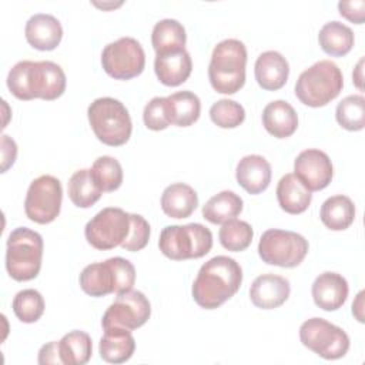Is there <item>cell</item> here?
<instances>
[{
	"label": "cell",
	"instance_id": "cell-36",
	"mask_svg": "<svg viewBox=\"0 0 365 365\" xmlns=\"http://www.w3.org/2000/svg\"><path fill=\"white\" fill-rule=\"evenodd\" d=\"M44 298L33 288L19 291L13 298V312L14 315L26 324H33L40 319L44 312Z\"/></svg>",
	"mask_w": 365,
	"mask_h": 365
},
{
	"label": "cell",
	"instance_id": "cell-24",
	"mask_svg": "<svg viewBox=\"0 0 365 365\" xmlns=\"http://www.w3.org/2000/svg\"><path fill=\"white\" fill-rule=\"evenodd\" d=\"M198 205L195 190L185 182H174L161 194V208L170 218H187Z\"/></svg>",
	"mask_w": 365,
	"mask_h": 365
},
{
	"label": "cell",
	"instance_id": "cell-28",
	"mask_svg": "<svg viewBox=\"0 0 365 365\" xmlns=\"http://www.w3.org/2000/svg\"><path fill=\"white\" fill-rule=\"evenodd\" d=\"M318 41L327 54L332 57H342L351 51L355 38L352 30L346 24L334 20L321 27Z\"/></svg>",
	"mask_w": 365,
	"mask_h": 365
},
{
	"label": "cell",
	"instance_id": "cell-27",
	"mask_svg": "<svg viewBox=\"0 0 365 365\" xmlns=\"http://www.w3.org/2000/svg\"><path fill=\"white\" fill-rule=\"evenodd\" d=\"M244 201L234 191L224 190L212 195L202 207V217L211 224H224L242 211Z\"/></svg>",
	"mask_w": 365,
	"mask_h": 365
},
{
	"label": "cell",
	"instance_id": "cell-23",
	"mask_svg": "<svg viewBox=\"0 0 365 365\" xmlns=\"http://www.w3.org/2000/svg\"><path fill=\"white\" fill-rule=\"evenodd\" d=\"M262 125L271 135L287 138L297 131V111L285 100L271 101L262 110Z\"/></svg>",
	"mask_w": 365,
	"mask_h": 365
},
{
	"label": "cell",
	"instance_id": "cell-2",
	"mask_svg": "<svg viewBox=\"0 0 365 365\" xmlns=\"http://www.w3.org/2000/svg\"><path fill=\"white\" fill-rule=\"evenodd\" d=\"M241 282V265L231 257L217 255L201 265L191 294L198 307L215 309L237 294Z\"/></svg>",
	"mask_w": 365,
	"mask_h": 365
},
{
	"label": "cell",
	"instance_id": "cell-39",
	"mask_svg": "<svg viewBox=\"0 0 365 365\" xmlns=\"http://www.w3.org/2000/svg\"><path fill=\"white\" fill-rule=\"evenodd\" d=\"M130 232L125 241L120 245L125 251H140L143 250L150 240V224L147 220L140 214H130Z\"/></svg>",
	"mask_w": 365,
	"mask_h": 365
},
{
	"label": "cell",
	"instance_id": "cell-13",
	"mask_svg": "<svg viewBox=\"0 0 365 365\" xmlns=\"http://www.w3.org/2000/svg\"><path fill=\"white\" fill-rule=\"evenodd\" d=\"M101 66L110 77L115 80H130L143 73L145 67V53L135 38L120 37L104 47Z\"/></svg>",
	"mask_w": 365,
	"mask_h": 365
},
{
	"label": "cell",
	"instance_id": "cell-6",
	"mask_svg": "<svg viewBox=\"0 0 365 365\" xmlns=\"http://www.w3.org/2000/svg\"><path fill=\"white\" fill-rule=\"evenodd\" d=\"M87 117L96 137L106 145L118 147L131 137V117L125 106L117 98H96L88 106Z\"/></svg>",
	"mask_w": 365,
	"mask_h": 365
},
{
	"label": "cell",
	"instance_id": "cell-29",
	"mask_svg": "<svg viewBox=\"0 0 365 365\" xmlns=\"http://www.w3.org/2000/svg\"><path fill=\"white\" fill-rule=\"evenodd\" d=\"M168 114L171 124L188 127L194 124L201 113V101L197 94L190 90L177 91L167 97Z\"/></svg>",
	"mask_w": 365,
	"mask_h": 365
},
{
	"label": "cell",
	"instance_id": "cell-26",
	"mask_svg": "<svg viewBox=\"0 0 365 365\" xmlns=\"http://www.w3.org/2000/svg\"><path fill=\"white\" fill-rule=\"evenodd\" d=\"M319 217L327 228L332 231H344L355 220V205L346 195H332L322 202Z\"/></svg>",
	"mask_w": 365,
	"mask_h": 365
},
{
	"label": "cell",
	"instance_id": "cell-11",
	"mask_svg": "<svg viewBox=\"0 0 365 365\" xmlns=\"http://www.w3.org/2000/svg\"><path fill=\"white\" fill-rule=\"evenodd\" d=\"M130 227V212L117 207H107L98 211L86 224L84 235L91 247L100 251H107L125 241Z\"/></svg>",
	"mask_w": 365,
	"mask_h": 365
},
{
	"label": "cell",
	"instance_id": "cell-43",
	"mask_svg": "<svg viewBox=\"0 0 365 365\" xmlns=\"http://www.w3.org/2000/svg\"><path fill=\"white\" fill-rule=\"evenodd\" d=\"M362 308H364V291L358 292L356 299L352 304V314L356 317L359 322H364V315H362Z\"/></svg>",
	"mask_w": 365,
	"mask_h": 365
},
{
	"label": "cell",
	"instance_id": "cell-31",
	"mask_svg": "<svg viewBox=\"0 0 365 365\" xmlns=\"http://www.w3.org/2000/svg\"><path fill=\"white\" fill-rule=\"evenodd\" d=\"M58 352L61 362L66 365H84L93 354V342L84 331H70L58 341Z\"/></svg>",
	"mask_w": 365,
	"mask_h": 365
},
{
	"label": "cell",
	"instance_id": "cell-8",
	"mask_svg": "<svg viewBox=\"0 0 365 365\" xmlns=\"http://www.w3.org/2000/svg\"><path fill=\"white\" fill-rule=\"evenodd\" d=\"M158 247L170 259H195L210 252L212 248V234L205 225L198 222L167 225L160 234Z\"/></svg>",
	"mask_w": 365,
	"mask_h": 365
},
{
	"label": "cell",
	"instance_id": "cell-37",
	"mask_svg": "<svg viewBox=\"0 0 365 365\" xmlns=\"http://www.w3.org/2000/svg\"><path fill=\"white\" fill-rule=\"evenodd\" d=\"M210 117L221 128H235L245 120V110L234 100L221 98L211 106Z\"/></svg>",
	"mask_w": 365,
	"mask_h": 365
},
{
	"label": "cell",
	"instance_id": "cell-7",
	"mask_svg": "<svg viewBox=\"0 0 365 365\" xmlns=\"http://www.w3.org/2000/svg\"><path fill=\"white\" fill-rule=\"evenodd\" d=\"M43 237L27 227L13 230L7 238L6 269L16 281L36 278L41 268Z\"/></svg>",
	"mask_w": 365,
	"mask_h": 365
},
{
	"label": "cell",
	"instance_id": "cell-3",
	"mask_svg": "<svg viewBox=\"0 0 365 365\" xmlns=\"http://www.w3.org/2000/svg\"><path fill=\"white\" fill-rule=\"evenodd\" d=\"M247 48L241 40L225 38L211 54L208 78L212 88L221 94H234L245 83Z\"/></svg>",
	"mask_w": 365,
	"mask_h": 365
},
{
	"label": "cell",
	"instance_id": "cell-19",
	"mask_svg": "<svg viewBox=\"0 0 365 365\" xmlns=\"http://www.w3.org/2000/svg\"><path fill=\"white\" fill-rule=\"evenodd\" d=\"M254 74L261 88L275 91L285 86L289 76V64L281 53L268 50L257 57Z\"/></svg>",
	"mask_w": 365,
	"mask_h": 365
},
{
	"label": "cell",
	"instance_id": "cell-21",
	"mask_svg": "<svg viewBox=\"0 0 365 365\" xmlns=\"http://www.w3.org/2000/svg\"><path fill=\"white\" fill-rule=\"evenodd\" d=\"M235 178L247 192L259 194L271 182V164L262 155H245L237 164Z\"/></svg>",
	"mask_w": 365,
	"mask_h": 365
},
{
	"label": "cell",
	"instance_id": "cell-33",
	"mask_svg": "<svg viewBox=\"0 0 365 365\" xmlns=\"http://www.w3.org/2000/svg\"><path fill=\"white\" fill-rule=\"evenodd\" d=\"M338 124L348 131H359L365 127V98L362 94H352L342 98L335 110Z\"/></svg>",
	"mask_w": 365,
	"mask_h": 365
},
{
	"label": "cell",
	"instance_id": "cell-17",
	"mask_svg": "<svg viewBox=\"0 0 365 365\" xmlns=\"http://www.w3.org/2000/svg\"><path fill=\"white\" fill-rule=\"evenodd\" d=\"M348 282L338 272H322L312 284V298L317 307L324 311L339 309L348 297Z\"/></svg>",
	"mask_w": 365,
	"mask_h": 365
},
{
	"label": "cell",
	"instance_id": "cell-42",
	"mask_svg": "<svg viewBox=\"0 0 365 365\" xmlns=\"http://www.w3.org/2000/svg\"><path fill=\"white\" fill-rule=\"evenodd\" d=\"M38 364H63L58 352V341H51L40 348Z\"/></svg>",
	"mask_w": 365,
	"mask_h": 365
},
{
	"label": "cell",
	"instance_id": "cell-41",
	"mask_svg": "<svg viewBox=\"0 0 365 365\" xmlns=\"http://www.w3.org/2000/svg\"><path fill=\"white\" fill-rule=\"evenodd\" d=\"M17 144L7 134L1 135V173H6L16 161Z\"/></svg>",
	"mask_w": 365,
	"mask_h": 365
},
{
	"label": "cell",
	"instance_id": "cell-38",
	"mask_svg": "<svg viewBox=\"0 0 365 365\" xmlns=\"http://www.w3.org/2000/svg\"><path fill=\"white\" fill-rule=\"evenodd\" d=\"M143 120L148 130H153V131L165 130L171 124L170 114H168V106H167V97L151 98L144 107Z\"/></svg>",
	"mask_w": 365,
	"mask_h": 365
},
{
	"label": "cell",
	"instance_id": "cell-15",
	"mask_svg": "<svg viewBox=\"0 0 365 365\" xmlns=\"http://www.w3.org/2000/svg\"><path fill=\"white\" fill-rule=\"evenodd\" d=\"M294 175L309 191H319L331 182L334 167L327 153L318 148H308L297 155L294 161Z\"/></svg>",
	"mask_w": 365,
	"mask_h": 365
},
{
	"label": "cell",
	"instance_id": "cell-14",
	"mask_svg": "<svg viewBox=\"0 0 365 365\" xmlns=\"http://www.w3.org/2000/svg\"><path fill=\"white\" fill-rule=\"evenodd\" d=\"M151 315V304L148 298L135 289L117 294L114 302L107 308L101 318L103 328L121 327L125 329H137L143 327Z\"/></svg>",
	"mask_w": 365,
	"mask_h": 365
},
{
	"label": "cell",
	"instance_id": "cell-12",
	"mask_svg": "<svg viewBox=\"0 0 365 365\" xmlns=\"http://www.w3.org/2000/svg\"><path fill=\"white\" fill-rule=\"evenodd\" d=\"M63 187L58 178L44 174L33 180L29 185L24 212L29 220L37 224H48L54 221L61 210Z\"/></svg>",
	"mask_w": 365,
	"mask_h": 365
},
{
	"label": "cell",
	"instance_id": "cell-25",
	"mask_svg": "<svg viewBox=\"0 0 365 365\" xmlns=\"http://www.w3.org/2000/svg\"><path fill=\"white\" fill-rule=\"evenodd\" d=\"M277 200L285 212L301 214L309 207L312 194L294 174L289 173L278 181Z\"/></svg>",
	"mask_w": 365,
	"mask_h": 365
},
{
	"label": "cell",
	"instance_id": "cell-40",
	"mask_svg": "<svg viewBox=\"0 0 365 365\" xmlns=\"http://www.w3.org/2000/svg\"><path fill=\"white\" fill-rule=\"evenodd\" d=\"M339 14L348 19L352 23L362 24L365 17V1L364 0H354V1H339L338 3Z\"/></svg>",
	"mask_w": 365,
	"mask_h": 365
},
{
	"label": "cell",
	"instance_id": "cell-4",
	"mask_svg": "<svg viewBox=\"0 0 365 365\" xmlns=\"http://www.w3.org/2000/svg\"><path fill=\"white\" fill-rule=\"evenodd\" d=\"M78 281L81 289L91 297L123 294L133 289L135 268L128 259L113 257L103 262H93L84 267Z\"/></svg>",
	"mask_w": 365,
	"mask_h": 365
},
{
	"label": "cell",
	"instance_id": "cell-34",
	"mask_svg": "<svg viewBox=\"0 0 365 365\" xmlns=\"http://www.w3.org/2000/svg\"><path fill=\"white\" fill-rule=\"evenodd\" d=\"M254 231L252 227L247 221L241 220H230L222 224L218 231V238L221 245L234 252L244 251L252 242Z\"/></svg>",
	"mask_w": 365,
	"mask_h": 365
},
{
	"label": "cell",
	"instance_id": "cell-20",
	"mask_svg": "<svg viewBox=\"0 0 365 365\" xmlns=\"http://www.w3.org/2000/svg\"><path fill=\"white\" fill-rule=\"evenodd\" d=\"M192 70L191 56L185 48L155 54L154 71L160 83L175 87L187 81Z\"/></svg>",
	"mask_w": 365,
	"mask_h": 365
},
{
	"label": "cell",
	"instance_id": "cell-22",
	"mask_svg": "<svg viewBox=\"0 0 365 365\" xmlns=\"http://www.w3.org/2000/svg\"><path fill=\"white\" fill-rule=\"evenodd\" d=\"M135 351V339L130 329L111 327L104 329L100 339L98 352L103 361L108 364H123L128 361Z\"/></svg>",
	"mask_w": 365,
	"mask_h": 365
},
{
	"label": "cell",
	"instance_id": "cell-16",
	"mask_svg": "<svg viewBox=\"0 0 365 365\" xmlns=\"http://www.w3.org/2000/svg\"><path fill=\"white\" fill-rule=\"evenodd\" d=\"M289 292L291 285L287 278L275 274H262L251 284L250 299L257 308L274 309L288 299Z\"/></svg>",
	"mask_w": 365,
	"mask_h": 365
},
{
	"label": "cell",
	"instance_id": "cell-1",
	"mask_svg": "<svg viewBox=\"0 0 365 365\" xmlns=\"http://www.w3.org/2000/svg\"><path fill=\"white\" fill-rule=\"evenodd\" d=\"M63 68L48 60L16 63L7 74V87L19 100H56L66 91Z\"/></svg>",
	"mask_w": 365,
	"mask_h": 365
},
{
	"label": "cell",
	"instance_id": "cell-9",
	"mask_svg": "<svg viewBox=\"0 0 365 365\" xmlns=\"http://www.w3.org/2000/svg\"><path fill=\"white\" fill-rule=\"evenodd\" d=\"M308 241L298 232L271 228L267 230L258 242L261 259L269 265L294 268L299 265L308 254Z\"/></svg>",
	"mask_w": 365,
	"mask_h": 365
},
{
	"label": "cell",
	"instance_id": "cell-32",
	"mask_svg": "<svg viewBox=\"0 0 365 365\" xmlns=\"http://www.w3.org/2000/svg\"><path fill=\"white\" fill-rule=\"evenodd\" d=\"M101 194V188L97 185L91 171L87 168L77 170L68 180V198L78 208H88L94 205L100 200Z\"/></svg>",
	"mask_w": 365,
	"mask_h": 365
},
{
	"label": "cell",
	"instance_id": "cell-18",
	"mask_svg": "<svg viewBox=\"0 0 365 365\" xmlns=\"http://www.w3.org/2000/svg\"><path fill=\"white\" fill-rule=\"evenodd\" d=\"M27 43L37 50H54L63 38L61 23L51 14L37 13L33 14L24 27Z\"/></svg>",
	"mask_w": 365,
	"mask_h": 365
},
{
	"label": "cell",
	"instance_id": "cell-44",
	"mask_svg": "<svg viewBox=\"0 0 365 365\" xmlns=\"http://www.w3.org/2000/svg\"><path fill=\"white\" fill-rule=\"evenodd\" d=\"M362 64H364V58H361V60L358 61V64H356V67L354 68V73H352L354 83H355V86H356L359 90H362V80H364V77H362Z\"/></svg>",
	"mask_w": 365,
	"mask_h": 365
},
{
	"label": "cell",
	"instance_id": "cell-10",
	"mask_svg": "<svg viewBox=\"0 0 365 365\" xmlns=\"http://www.w3.org/2000/svg\"><path fill=\"white\" fill-rule=\"evenodd\" d=\"M302 345L324 359H339L349 349L348 334L324 318H309L299 327Z\"/></svg>",
	"mask_w": 365,
	"mask_h": 365
},
{
	"label": "cell",
	"instance_id": "cell-5",
	"mask_svg": "<svg viewBox=\"0 0 365 365\" xmlns=\"http://www.w3.org/2000/svg\"><path fill=\"white\" fill-rule=\"evenodd\" d=\"M344 76L331 60H319L304 70L295 83L297 98L308 107H324L341 93Z\"/></svg>",
	"mask_w": 365,
	"mask_h": 365
},
{
	"label": "cell",
	"instance_id": "cell-35",
	"mask_svg": "<svg viewBox=\"0 0 365 365\" xmlns=\"http://www.w3.org/2000/svg\"><path fill=\"white\" fill-rule=\"evenodd\" d=\"M91 175L96 180L97 185L101 188V191L110 192L120 188L123 182V168L117 158L110 155H101L98 157L91 168Z\"/></svg>",
	"mask_w": 365,
	"mask_h": 365
},
{
	"label": "cell",
	"instance_id": "cell-30",
	"mask_svg": "<svg viewBox=\"0 0 365 365\" xmlns=\"http://www.w3.org/2000/svg\"><path fill=\"white\" fill-rule=\"evenodd\" d=\"M187 34L184 26L174 19H163L154 24L151 44L155 54L185 48Z\"/></svg>",
	"mask_w": 365,
	"mask_h": 365
}]
</instances>
